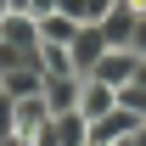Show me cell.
<instances>
[{
  "label": "cell",
  "instance_id": "8",
  "mask_svg": "<svg viewBox=\"0 0 146 146\" xmlns=\"http://www.w3.org/2000/svg\"><path fill=\"white\" fill-rule=\"evenodd\" d=\"M135 23H141V17H135L129 6H112L107 17H101V34H107V45H124V51H129V39H135Z\"/></svg>",
  "mask_w": 146,
  "mask_h": 146
},
{
  "label": "cell",
  "instance_id": "18",
  "mask_svg": "<svg viewBox=\"0 0 146 146\" xmlns=\"http://www.w3.org/2000/svg\"><path fill=\"white\" fill-rule=\"evenodd\" d=\"M0 39H6V17H0Z\"/></svg>",
  "mask_w": 146,
  "mask_h": 146
},
{
  "label": "cell",
  "instance_id": "14",
  "mask_svg": "<svg viewBox=\"0 0 146 146\" xmlns=\"http://www.w3.org/2000/svg\"><path fill=\"white\" fill-rule=\"evenodd\" d=\"M56 11V0H28V17H51Z\"/></svg>",
  "mask_w": 146,
  "mask_h": 146
},
{
  "label": "cell",
  "instance_id": "13",
  "mask_svg": "<svg viewBox=\"0 0 146 146\" xmlns=\"http://www.w3.org/2000/svg\"><path fill=\"white\" fill-rule=\"evenodd\" d=\"M129 51H135V56H146V17L135 23V39H129Z\"/></svg>",
  "mask_w": 146,
  "mask_h": 146
},
{
  "label": "cell",
  "instance_id": "9",
  "mask_svg": "<svg viewBox=\"0 0 146 146\" xmlns=\"http://www.w3.org/2000/svg\"><path fill=\"white\" fill-rule=\"evenodd\" d=\"M73 34H79V23H73L68 11H51V17H39V45H68Z\"/></svg>",
  "mask_w": 146,
  "mask_h": 146
},
{
  "label": "cell",
  "instance_id": "11",
  "mask_svg": "<svg viewBox=\"0 0 146 146\" xmlns=\"http://www.w3.org/2000/svg\"><path fill=\"white\" fill-rule=\"evenodd\" d=\"M118 107L135 112V118H146V84H141V79H129L124 90H118Z\"/></svg>",
  "mask_w": 146,
  "mask_h": 146
},
{
  "label": "cell",
  "instance_id": "2",
  "mask_svg": "<svg viewBox=\"0 0 146 146\" xmlns=\"http://www.w3.org/2000/svg\"><path fill=\"white\" fill-rule=\"evenodd\" d=\"M135 73H141V56H135V51H124V45H112V51L90 68V79H101V84H112V90H124Z\"/></svg>",
  "mask_w": 146,
  "mask_h": 146
},
{
  "label": "cell",
  "instance_id": "3",
  "mask_svg": "<svg viewBox=\"0 0 146 146\" xmlns=\"http://www.w3.org/2000/svg\"><path fill=\"white\" fill-rule=\"evenodd\" d=\"M11 118H17V135H23V141H34V135H45V124H51L56 112H51V101H45V90H39V96L11 101Z\"/></svg>",
  "mask_w": 146,
  "mask_h": 146
},
{
  "label": "cell",
  "instance_id": "1",
  "mask_svg": "<svg viewBox=\"0 0 146 146\" xmlns=\"http://www.w3.org/2000/svg\"><path fill=\"white\" fill-rule=\"evenodd\" d=\"M68 51H73V68H79V73H90L96 62L112 51V45H107V34H101V23H79V34L68 39Z\"/></svg>",
  "mask_w": 146,
  "mask_h": 146
},
{
  "label": "cell",
  "instance_id": "7",
  "mask_svg": "<svg viewBox=\"0 0 146 146\" xmlns=\"http://www.w3.org/2000/svg\"><path fill=\"white\" fill-rule=\"evenodd\" d=\"M146 118H135V112H124V107H112L101 124H90V141H101V146H112V141H124V135H135Z\"/></svg>",
  "mask_w": 146,
  "mask_h": 146
},
{
  "label": "cell",
  "instance_id": "5",
  "mask_svg": "<svg viewBox=\"0 0 146 146\" xmlns=\"http://www.w3.org/2000/svg\"><path fill=\"white\" fill-rule=\"evenodd\" d=\"M79 96H84V73L45 79V101H51V112H79Z\"/></svg>",
  "mask_w": 146,
  "mask_h": 146
},
{
  "label": "cell",
  "instance_id": "17",
  "mask_svg": "<svg viewBox=\"0 0 146 146\" xmlns=\"http://www.w3.org/2000/svg\"><path fill=\"white\" fill-rule=\"evenodd\" d=\"M6 11H11V0H0V17H6Z\"/></svg>",
  "mask_w": 146,
  "mask_h": 146
},
{
  "label": "cell",
  "instance_id": "19",
  "mask_svg": "<svg viewBox=\"0 0 146 146\" xmlns=\"http://www.w3.org/2000/svg\"><path fill=\"white\" fill-rule=\"evenodd\" d=\"M84 146H101V141H84Z\"/></svg>",
  "mask_w": 146,
  "mask_h": 146
},
{
  "label": "cell",
  "instance_id": "10",
  "mask_svg": "<svg viewBox=\"0 0 146 146\" xmlns=\"http://www.w3.org/2000/svg\"><path fill=\"white\" fill-rule=\"evenodd\" d=\"M118 0H56V11H68L73 23H101Z\"/></svg>",
  "mask_w": 146,
  "mask_h": 146
},
{
  "label": "cell",
  "instance_id": "4",
  "mask_svg": "<svg viewBox=\"0 0 146 146\" xmlns=\"http://www.w3.org/2000/svg\"><path fill=\"white\" fill-rule=\"evenodd\" d=\"M0 90L11 96V101H23V96H39V90H45V68H39V62L6 68V73H0Z\"/></svg>",
  "mask_w": 146,
  "mask_h": 146
},
{
  "label": "cell",
  "instance_id": "12",
  "mask_svg": "<svg viewBox=\"0 0 146 146\" xmlns=\"http://www.w3.org/2000/svg\"><path fill=\"white\" fill-rule=\"evenodd\" d=\"M17 135V118H11V96H0V146Z\"/></svg>",
  "mask_w": 146,
  "mask_h": 146
},
{
  "label": "cell",
  "instance_id": "15",
  "mask_svg": "<svg viewBox=\"0 0 146 146\" xmlns=\"http://www.w3.org/2000/svg\"><path fill=\"white\" fill-rule=\"evenodd\" d=\"M112 146H146V124L135 129V135H124V141H112Z\"/></svg>",
  "mask_w": 146,
  "mask_h": 146
},
{
  "label": "cell",
  "instance_id": "6",
  "mask_svg": "<svg viewBox=\"0 0 146 146\" xmlns=\"http://www.w3.org/2000/svg\"><path fill=\"white\" fill-rule=\"evenodd\" d=\"M112 107H118V90H112V84H101V79H90V73H84V96H79V112H84L90 124H101V118H107Z\"/></svg>",
  "mask_w": 146,
  "mask_h": 146
},
{
  "label": "cell",
  "instance_id": "16",
  "mask_svg": "<svg viewBox=\"0 0 146 146\" xmlns=\"http://www.w3.org/2000/svg\"><path fill=\"white\" fill-rule=\"evenodd\" d=\"M135 79H141V84H146V56H141V73H135Z\"/></svg>",
  "mask_w": 146,
  "mask_h": 146
}]
</instances>
